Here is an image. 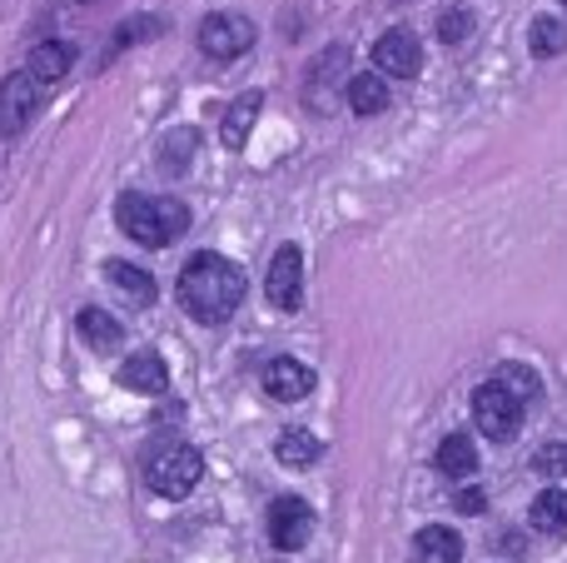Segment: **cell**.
<instances>
[{
    "mask_svg": "<svg viewBox=\"0 0 567 563\" xmlns=\"http://www.w3.org/2000/svg\"><path fill=\"white\" fill-rule=\"evenodd\" d=\"M245 269L235 259L215 255V249H199L189 255V265L179 269V305L189 319L199 325H225L239 305H245Z\"/></svg>",
    "mask_w": 567,
    "mask_h": 563,
    "instance_id": "6da1fadb",
    "label": "cell"
},
{
    "mask_svg": "<svg viewBox=\"0 0 567 563\" xmlns=\"http://www.w3.org/2000/svg\"><path fill=\"white\" fill-rule=\"evenodd\" d=\"M115 219L135 245L165 249L189 229V205L175 195H145V190H125L115 205Z\"/></svg>",
    "mask_w": 567,
    "mask_h": 563,
    "instance_id": "7a4b0ae2",
    "label": "cell"
},
{
    "mask_svg": "<svg viewBox=\"0 0 567 563\" xmlns=\"http://www.w3.org/2000/svg\"><path fill=\"white\" fill-rule=\"evenodd\" d=\"M523 409L528 405L493 375L488 385H478V395H473V424H478L493 444H508V439H518V429H523Z\"/></svg>",
    "mask_w": 567,
    "mask_h": 563,
    "instance_id": "3957f363",
    "label": "cell"
},
{
    "mask_svg": "<svg viewBox=\"0 0 567 563\" xmlns=\"http://www.w3.org/2000/svg\"><path fill=\"white\" fill-rule=\"evenodd\" d=\"M145 479H150V489H155L159 499H185L189 489L205 479V454L189 449V444H169V449H159V454L150 459Z\"/></svg>",
    "mask_w": 567,
    "mask_h": 563,
    "instance_id": "277c9868",
    "label": "cell"
},
{
    "mask_svg": "<svg viewBox=\"0 0 567 563\" xmlns=\"http://www.w3.org/2000/svg\"><path fill=\"white\" fill-rule=\"evenodd\" d=\"M199 50H205L209 60H239L255 50L259 30L249 16H239V10H215V16L199 20Z\"/></svg>",
    "mask_w": 567,
    "mask_h": 563,
    "instance_id": "5b68a950",
    "label": "cell"
},
{
    "mask_svg": "<svg viewBox=\"0 0 567 563\" xmlns=\"http://www.w3.org/2000/svg\"><path fill=\"white\" fill-rule=\"evenodd\" d=\"M40 105H45V80L30 75V65L6 75L0 80V135L16 140L20 130L40 115Z\"/></svg>",
    "mask_w": 567,
    "mask_h": 563,
    "instance_id": "8992f818",
    "label": "cell"
},
{
    "mask_svg": "<svg viewBox=\"0 0 567 563\" xmlns=\"http://www.w3.org/2000/svg\"><path fill=\"white\" fill-rule=\"evenodd\" d=\"M265 295H269L275 309H284V315H293V309L303 305V255H299V245L275 249L269 275H265Z\"/></svg>",
    "mask_w": 567,
    "mask_h": 563,
    "instance_id": "52a82bcc",
    "label": "cell"
},
{
    "mask_svg": "<svg viewBox=\"0 0 567 563\" xmlns=\"http://www.w3.org/2000/svg\"><path fill=\"white\" fill-rule=\"evenodd\" d=\"M373 70H383L389 80H413L423 70V45L413 30H383L373 40Z\"/></svg>",
    "mask_w": 567,
    "mask_h": 563,
    "instance_id": "ba28073f",
    "label": "cell"
},
{
    "mask_svg": "<svg viewBox=\"0 0 567 563\" xmlns=\"http://www.w3.org/2000/svg\"><path fill=\"white\" fill-rule=\"evenodd\" d=\"M309 534H313V509L293 494L275 499V509H269V544L293 554V549L309 544Z\"/></svg>",
    "mask_w": 567,
    "mask_h": 563,
    "instance_id": "9c48e42d",
    "label": "cell"
},
{
    "mask_svg": "<svg viewBox=\"0 0 567 563\" xmlns=\"http://www.w3.org/2000/svg\"><path fill=\"white\" fill-rule=\"evenodd\" d=\"M265 389H269V399H279V405H299V399L313 395V369L299 365V359H269Z\"/></svg>",
    "mask_w": 567,
    "mask_h": 563,
    "instance_id": "30bf717a",
    "label": "cell"
},
{
    "mask_svg": "<svg viewBox=\"0 0 567 563\" xmlns=\"http://www.w3.org/2000/svg\"><path fill=\"white\" fill-rule=\"evenodd\" d=\"M120 389H130V395H165L169 389V369L165 359L155 355V349H140V355H130L125 365H120Z\"/></svg>",
    "mask_w": 567,
    "mask_h": 563,
    "instance_id": "8fae6325",
    "label": "cell"
},
{
    "mask_svg": "<svg viewBox=\"0 0 567 563\" xmlns=\"http://www.w3.org/2000/svg\"><path fill=\"white\" fill-rule=\"evenodd\" d=\"M413 563H463V539L449 524H429L413 534Z\"/></svg>",
    "mask_w": 567,
    "mask_h": 563,
    "instance_id": "7c38bea8",
    "label": "cell"
},
{
    "mask_svg": "<svg viewBox=\"0 0 567 563\" xmlns=\"http://www.w3.org/2000/svg\"><path fill=\"white\" fill-rule=\"evenodd\" d=\"M75 335L85 339L95 355H110V349L125 345V325H120V319H110L105 309H80V315H75Z\"/></svg>",
    "mask_w": 567,
    "mask_h": 563,
    "instance_id": "4fadbf2b",
    "label": "cell"
},
{
    "mask_svg": "<svg viewBox=\"0 0 567 563\" xmlns=\"http://www.w3.org/2000/svg\"><path fill=\"white\" fill-rule=\"evenodd\" d=\"M259 110H265V90H245V95L229 105V115H225V145L229 150H245L249 145V130H255V120H259Z\"/></svg>",
    "mask_w": 567,
    "mask_h": 563,
    "instance_id": "5bb4252c",
    "label": "cell"
},
{
    "mask_svg": "<svg viewBox=\"0 0 567 563\" xmlns=\"http://www.w3.org/2000/svg\"><path fill=\"white\" fill-rule=\"evenodd\" d=\"M105 279H110V289H120V295L130 299V305H155V279H150V269L130 265V259H110Z\"/></svg>",
    "mask_w": 567,
    "mask_h": 563,
    "instance_id": "9a60e30c",
    "label": "cell"
},
{
    "mask_svg": "<svg viewBox=\"0 0 567 563\" xmlns=\"http://www.w3.org/2000/svg\"><path fill=\"white\" fill-rule=\"evenodd\" d=\"M433 464H439L443 479H473L478 474V449H473L468 434H449L439 444V454H433Z\"/></svg>",
    "mask_w": 567,
    "mask_h": 563,
    "instance_id": "2e32d148",
    "label": "cell"
},
{
    "mask_svg": "<svg viewBox=\"0 0 567 563\" xmlns=\"http://www.w3.org/2000/svg\"><path fill=\"white\" fill-rule=\"evenodd\" d=\"M343 100H349L353 115H379V110H389V80H383L379 70H363V75L349 80Z\"/></svg>",
    "mask_w": 567,
    "mask_h": 563,
    "instance_id": "e0dca14e",
    "label": "cell"
},
{
    "mask_svg": "<svg viewBox=\"0 0 567 563\" xmlns=\"http://www.w3.org/2000/svg\"><path fill=\"white\" fill-rule=\"evenodd\" d=\"M30 75H40L45 85H55V80L70 75V65H75V50L65 45V40H40L35 50H30Z\"/></svg>",
    "mask_w": 567,
    "mask_h": 563,
    "instance_id": "ac0fdd59",
    "label": "cell"
},
{
    "mask_svg": "<svg viewBox=\"0 0 567 563\" xmlns=\"http://www.w3.org/2000/svg\"><path fill=\"white\" fill-rule=\"evenodd\" d=\"M528 524L538 529V534H548V539L567 534V489H543V494L533 499V509H528Z\"/></svg>",
    "mask_w": 567,
    "mask_h": 563,
    "instance_id": "d6986e66",
    "label": "cell"
},
{
    "mask_svg": "<svg viewBox=\"0 0 567 563\" xmlns=\"http://www.w3.org/2000/svg\"><path fill=\"white\" fill-rule=\"evenodd\" d=\"M319 454H323V444L309 434V429H299V424L284 429V434L275 439V459H279L284 469H309Z\"/></svg>",
    "mask_w": 567,
    "mask_h": 563,
    "instance_id": "ffe728a7",
    "label": "cell"
},
{
    "mask_svg": "<svg viewBox=\"0 0 567 563\" xmlns=\"http://www.w3.org/2000/svg\"><path fill=\"white\" fill-rule=\"evenodd\" d=\"M339 65H349V55H343V50H323L319 65H313V75H309V80H313V85H309V105L323 110V115L333 110V95H329V90L339 85Z\"/></svg>",
    "mask_w": 567,
    "mask_h": 563,
    "instance_id": "44dd1931",
    "label": "cell"
},
{
    "mask_svg": "<svg viewBox=\"0 0 567 563\" xmlns=\"http://www.w3.org/2000/svg\"><path fill=\"white\" fill-rule=\"evenodd\" d=\"M528 45H533V55H538V60L563 55V50H567V20L538 16V20H533V30H528Z\"/></svg>",
    "mask_w": 567,
    "mask_h": 563,
    "instance_id": "7402d4cb",
    "label": "cell"
},
{
    "mask_svg": "<svg viewBox=\"0 0 567 563\" xmlns=\"http://www.w3.org/2000/svg\"><path fill=\"white\" fill-rule=\"evenodd\" d=\"M195 150H199V130H175L165 140V175H185L195 165Z\"/></svg>",
    "mask_w": 567,
    "mask_h": 563,
    "instance_id": "603a6c76",
    "label": "cell"
},
{
    "mask_svg": "<svg viewBox=\"0 0 567 563\" xmlns=\"http://www.w3.org/2000/svg\"><path fill=\"white\" fill-rule=\"evenodd\" d=\"M159 30H165V20H159V16H135V20H125V25H120V35H115V45L105 50V60H115L125 45H140V40L159 35Z\"/></svg>",
    "mask_w": 567,
    "mask_h": 563,
    "instance_id": "cb8c5ba5",
    "label": "cell"
},
{
    "mask_svg": "<svg viewBox=\"0 0 567 563\" xmlns=\"http://www.w3.org/2000/svg\"><path fill=\"white\" fill-rule=\"evenodd\" d=\"M498 379L523 399V405H533V399H538V389H543V385H538V375H533V369H523V365H503V369H498Z\"/></svg>",
    "mask_w": 567,
    "mask_h": 563,
    "instance_id": "d4e9b609",
    "label": "cell"
},
{
    "mask_svg": "<svg viewBox=\"0 0 567 563\" xmlns=\"http://www.w3.org/2000/svg\"><path fill=\"white\" fill-rule=\"evenodd\" d=\"M468 35H473V16H468V10H443V20H439V40H443V45H463Z\"/></svg>",
    "mask_w": 567,
    "mask_h": 563,
    "instance_id": "484cf974",
    "label": "cell"
},
{
    "mask_svg": "<svg viewBox=\"0 0 567 563\" xmlns=\"http://www.w3.org/2000/svg\"><path fill=\"white\" fill-rule=\"evenodd\" d=\"M533 469H538L543 479H558V474H567V444H543L538 454H533Z\"/></svg>",
    "mask_w": 567,
    "mask_h": 563,
    "instance_id": "4316f807",
    "label": "cell"
},
{
    "mask_svg": "<svg viewBox=\"0 0 567 563\" xmlns=\"http://www.w3.org/2000/svg\"><path fill=\"white\" fill-rule=\"evenodd\" d=\"M458 514H483V489H463V494H458Z\"/></svg>",
    "mask_w": 567,
    "mask_h": 563,
    "instance_id": "83f0119b",
    "label": "cell"
},
{
    "mask_svg": "<svg viewBox=\"0 0 567 563\" xmlns=\"http://www.w3.org/2000/svg\"><path fill=\"white\" fill-rule=\"evenodd\" d=\"M563 6H567V0H563Z\"/></svg>",
    "mask_w": 567,
    "mask_h": 563,
    "instance_id": "f1b7e54d",
    "label": "cell"
}]
</instances>
